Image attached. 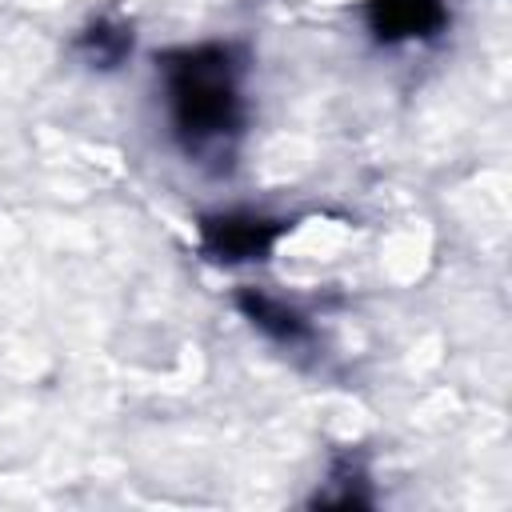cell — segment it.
<instances>
[{
    "label": "cell",
    "instance_id": "1",
    "mask_svg": "<svg viewBox=\"0 0 512 512\" xmlns=\"http://www.w3.org/2000/svg\"><path fill=\"white\" fill-rule=\"evenodd\" d=\"M172 136L188 160L228 164L244 136V52L224 40L180 44L156 56Z\"/></svg>",
    "mask_w": 512,
    "mask_h": 512
},
{
    "label": "cell",
    "instance_id": "2",
    "mask_svg": "<svg viewBox=\"0 0 512 512\" xmlns=\"http://www.w3.org/2000/svg\"><path fill=\"white\" fill-rule=\"evenodd\" d=\"M288 228H292L288 220L264 216V212H244V208L208 212L196 224L200 256L212 264H256V260H268V252Z\"/></svg>",
    "mask_w": 512,
    "mask_h": 512
},
{
    "label": "cell",
    "instance_id": "3",
    "mask_svg": "<svg viewBox=\"0 0 512 512\" xmlns=\"http://www.w3.org/2000/svg\"><path fill=\"white\" fill-rule=\"evenodd\" d=\"M364 16H368V28L380 44L432 40L448 24L444 0H368Z\"/></svg>",
    "mask_w": 512,
    "mask_h": 512
},
{
    "label": "cell",
    "instance_id": "4",
    "mask_svg": "<svg viewBox=\"0 0 512 512\" xmlns=\"http://www.w3.org/2000/svg\"><path fill=\"white\" fill-rule=\"evenodd\" d=\"M236 308H240L268 340H276V344H288V348H292V344H304V340L312 336L304 312H296L288 300L268 296V292H260V288H240V292H236Z\"/></svg>",
    "mask_w": 512,
    "mask_h": 512
},
{
    "label": "cell",
    "instance_id": "5",
    "mask_svg": "<svg viewBox=\"0 0 512 512\" xmlns=\"http://www.w3.org/2000/svg\"><path fill=\"white\" fill-rule=\"evenodd\" d=\"M76 56L88 64V68H100V72H112V68H120L124 60H128V52H132V28L128 24H120V20H112V16H100V20H92V24H84L80 32H76Z\"/></svg>",
    "mask_w": 512,
    "mask_h": 512
},
{
    "label": "cell",
    "instance_id": "6",
    "mask_svg": "<svg viewBox=\"0 0 512 512\" xmlns=\"http://www.w3.org/2000/svg\"><path fill=\"white\" fill-rule=\"evenodd\" d=\"M332 488L316 492L312 504L320 508H372V492H368V468L360 452H336L332 468H328Z\"/></svg>",
    "mask_w": 512,
    "mask_h": 512
}]
</instances>
